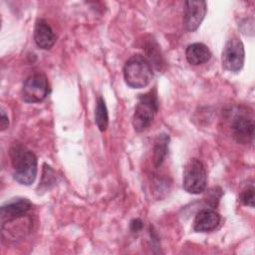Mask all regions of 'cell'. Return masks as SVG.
I'll return each instance as SVG.
<instances>
[{
	"label": "cell",
	"instance_id": "9",
	"mask_svg": "<svg viewBox=\"0 0 255 255\" xmlns=\"http://www.w3.org/2000/svg\"><path fill=\"white\" fill-rule=\"evenodd\" d=\"M231 129L234 138L240 143H248L253 139V120L244 114H236L232 118Z\"/></svg>",
	"mask_w": 255,
	"mask_h": 255
},
{
	"label": "cell",
	"instance_id": "14",
	"mask_svg": "<svg viewBox=\"0 0 255 255\" xmlns=\"http://www.w3.org/2000/svg\"><path fill=\"white\" fill-rule=\"evenodd\" d=\"M95 122L101 131H105L107 129L109 125V115L105 100L102 97H99L97 100L95 110Z\"/></svg>",
	"mask_w": 255,
	"mask_h": 255
},
{
	"label": "cell",
	"instance_id": "10",
	"mask_svg": "<svg viewBox=\"0 0 255 255\" xmlns=\"http://www.w3.org/2000/svg\"><path fill=\"white\" fill-rule=\"evenodd\" d=\"M220 215L211 208L199 210L193 220V229L196 232H210L218 227Z\"/></svg>",
	"mask_w": 255,
	"mask_h": 255
},
{
	"label": "cell",
	"instance_id": "3",
	"mask_svg": "<svg viewBox=\"0 0 255 255\" xmlns=\"http://www.w3.org/2000/svg\"><path fill=\"white\" fill-rule=\"evenodd\" d=\"M158 110V100L155 89L138 97L132 117V126L138 132L144 130L152 122Z\"/></svg>",
	"mask_w": 255,
	"mask_h": 255
},
{
	"label": "cell",
	"instance_id": "7",
	"mask_svg": "<svg viewBox=\"0 0 255 255\" xmlns=\"http://www.w3.org/2000/svg\"><path fill=\"white\" fill-rule=\"evenodd\" d=\"M207 11V4L205 1H186L184 3L183 25L189 31H195L203 21Z\"/></svg>",
	"mask_w": 255,
	"mask_h": 255
},
{
	"label": "cell",
	"instance_id": "6",
	"mask_svg": "<svg viewBox=\"0 0 255 255\" xmlns=\"http://www.w3.org/2000/svg\"><path fill=\"white\" fill-rule=\"evenodd\" d=\"M245 59V51L243 43L237 39L232 38L227 41L222 52V66L229 72H238L242 69Z\"/></svg>",
	"mask_w": 255,
	"mask_h": 255
},
{
	"label": "cell",
	"instance_id": "4",
	"mask_svg": "<svg viewBox=\"0 0 255 255\" xmlns=\"http://www.w3.org/2000/svg\"><path fill=\"white\" fill-rule=\"evenodd\" d=\"M207 175L201 160L190 159L184 167L182 186L184 190L191 194H199L206 188Z\"/></svg>",
	"mask_w": 255,
	"mask_h": 255
},
{
	"label": "cell",
	"instance_id": "16",
	"mask_svg": "<svg viewBox=\"0 0 255 255\" xmlns=\"http://www.w3.org/2000/svg\"><path fill=\"white\" fill-rule=\"evenodd\" d=\"M142 228V221L138 218L131 220L130 222V230L132 232H138Z\"/></svg>",
	"mask_w": 255,
	"mask_h": 255
},
{
	"label": "cell",
	"instance_id": "12",
	"mask_svg": "<svg viewBox=\"0 0 255 255\" xmlns=\"http://www.w3.org/2000/svg\"><path fill=\"white\" fill-rule=\"evenodd\" d=\"M211 52L203 43H192L185 50V58L191 65L197 66L207 63L211 58Z\"/></svg>",
	"mask_w": 255,
	"mask_h": 255
},
{
	"label": "cell",
	"instance_id": "13",
	"mask_svg": "<svg viewBox=\"0 0 255 255\" xmlns=\"http://www.w3.org/2000/svg\"><path fill=\"white\" fill-rule=\"evenodd\" d=\"M168 142H169V136L166 133H160L157 135L154 146H153V164L155 167H159L164 157L167 153L168 149Z\"/></svg>",
	"mask_w": 255,
	"mask_h": 255
},
{
	"label": "cell",
	"instance_id": "8",
	"mask_svg": "<svg viewBox=\"0 0 255 255\" xmlns=\"http://www.w3.org/2000/svg\"><path fill=\"white\" fill-rule=\"evenodd\" d=\"M32 208V203L24 197L12 198L1 206L0 219L1 224L24 217Z\"/></svg>",
	"mask_w": 255,
	"mask_h": 255
},
{
	"label": "cell",
	"instance_id": "17",
	"mask_svg": "<svg viewBox=\"0 0 255 255\" xmlns=\"http://www.w3.org/2000/svg\"><path fill=\"white\" fill-rule=\"evenodd\" d=\"M0 126H1V130H5L8 126H9V120L8 116L5 114V112L2 110L1 111V121H0Z\"/></svg>",
	"mask_w": 255,
	"mask_h": 255
},
{
	"label": "cell",
	"instance_id": "1",
	"mask_svg": "<svg viewBox=\"0 0 255 255\" xmlns=\"http://www.w3.org/2000/svg\"><path fill=\"white\" fill-rule=\"evenodd\" d=\"M9 155L13 167V178L23 185H30L37 175V156L21 143H13Z\"/></svg>",
	"mask_w": 255,
	"mask_h": 255
},
{
	"label": "cell",
	"instance_id": "5",
	"mask_svg": "<svg viewBox=\"0 0 255 255\" xmlns=\"http://www.w3.org/2000/svg\"><path fill=\"white\" fill-rule=\"evenodd\" d=\"M49 94L47 77L42 73H35L26 78L22 87V99L26 103H40Z\"/></svg>",
	"mask_w": 255,
	"mask_h": 255
},
{
	"label": "cell",
	"instance_id": "2",
	"mask_svg": "<svg viewBox=\"0 0 255 255\" xmlns=\"http://www.w3.org/2000/svg\"><path fill=\"white\" fill-rule=\"evenodd\" d=\"M124 78L128 86L133 89L146 87L152 79L150 63L141 55H133L124 66Z\"/></svg>",
	"mask_w": 255,
	"mask_h": 255
},
{
	"label": "cell",
	"instance_id": "15",
	"mask_svg": "<svg viewBox=\"0 0 255 255\" xmlns=\"http://www.w3.org/2000/svg\"><path fill=\"white\" fill-rule=\"evenodd\" d=\"M240 201L247 206L254 207V188L253 186L246 188L240 194Z\"/></svg>",
	"mask_w": 255,
	"mask_h": 255
},
{
	"label": "cell",
	"instance_id": "11",
	"mask_svg": "<svg viewBox=\"0 0 255 255\" xmlns=\"http://www.w3.org/2000/svg\"><path fill=\"white\" fill-rule=\"evenodd\" d=\"M34 41L36 45L43 50L51 49L56 42V35L44 19H38L34 28Z\"/></svg>",
	"mask_w": 255,
	"mask_h": 255
}]
</instances>
